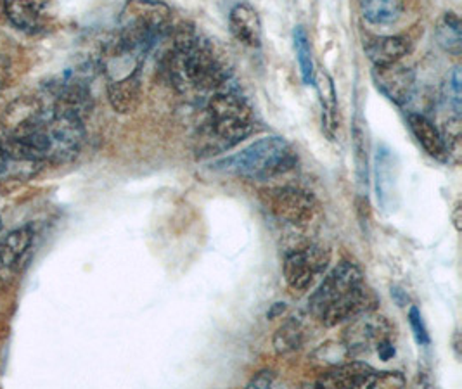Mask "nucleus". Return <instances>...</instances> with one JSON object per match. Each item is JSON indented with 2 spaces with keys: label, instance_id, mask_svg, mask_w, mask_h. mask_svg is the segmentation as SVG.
<instances>
[{
  "label": "nucleus",
  "instance_id": "9d476101",
  "mask_svg": "<svg viewBox=\"0 0 462 389\" xmlns=\"http://www.w3.org/2000/svg\"><path fill=\"white\" fill-rule=\"evenodd\" d=\"M51 107L42 96H23L5 107L0 125L5 139H22L37 132L47 120Z\"/></svg>",
  "mask_w": 462,
  "mask_h": 389
},
{
  "label": "nucleus",
  "instance_id": "4be33fe9",
  "mask_svg": "<svg viewBox=\"0 0 462 389\" xmlns=\"http://www.w3.org/2000/svg\"><path fill=\"white\" fill-rule=\"evenodd\" d=\"M439 45L450 56L459 58L462 54V24L459 16L452 11L445 13L439 20L435 30Z\"/></svg>",
  "mask_w": 462,
  "mask_h": 389
},
{
  "label": "nucleus",
  "instance_id": "0eeeda50",
  "mask_svg": "<svg viewBox=\"0 0 462 389\" xmlns=\"http://www.w3.org/2000/svg\"><path fill=\"white\" fill-rule=\"evenodd\" d=\"M43 135L47 143V162L68 163L79 156L84 145V120L51 109L43 124Z\"/></svg>",
  "mask_w": 462,
  "mask_h": 389
},
{
  "label": "nucleus",
  "instance_id": "72a5a7b5",
  "mask_svg": "<svg viewBox=\"0 0 462 389\" xmlns=\"http://www.w3.org/2000/svg\"><path fill=\"white\" fill-rule=\"evenodd\" d=\"M0 228H2V218H0Z\"/></svg>",
  "mask_w": 462,
  "mask_h": 389
},
{
  "label": "nucleus",
  "instance_id": "7ed1b4c3",
  "mask_svg": "<svg viewBox=\"0 0 462 389\" xmlns=\"http://www.w3.org/2000/svg\"><path fill=\"white\" fill-rule=\"evenodd\" d=\"M254 130L252 107L236 92L217 90L207 106L198 151L211 156L248 139Z\"/></svg>",
  "mask_w": 462,
  "mask_h": 389
},
{
  "label": "nucleus",
  "instance_id": "f03ea898",
  "mask_svg": "<svg viewBox=\"0 0 462 389\" xmlns=\"http://www.w3.org/2000/svg\"><path fill=\"white\" fill-rule=\"evenodd\" d=\"M167 73L182 92H217L229 80V71L210 45L186 30L175 37L170 49Z\"/></svg>",
  "mask_w": 462,
  "mask_h": 389
},
{
  "label": "nucleus",
  "instance_id": "c85d7f7f",
  "mask_svg": "<svg viewBox=\"0 0 462 389\" xmlns=\"http://www.w3.org/2000/svg\"><path fill=\"white\" fill-rule=\"evenodd\" d=\"M273 383H275V374L273 370H262L253 375L252 381L248 383V388H273Z\"/></svg>",
  "mask_w": 462,
  "mask_h": 389
},
{
  "label": "nucleus",
  "instance_id": "b1692460",
  "mask_svg": "<svg viewBox=\"0 0 462 389\" xmlns=\"http://www.w3.org/2000/svg\"><path fill=\"white\" fill-rule=\"evenodd\" d=\"M294 52H296V61L300 68L301 82L305 85H314L316 80V66H314V58H312V45L309 33L303 26H296L293 33Z\"/></svg>",
  "mask_w": 462,
  "mask_h": 389
},
{
  "label": "nucleus",
  "instance_id": "bb28decb",
  "mask_svg": "<svg viewBox=\"0 0 462 389\" xmlns=\"http://www.w3.org/2000/svg\"><path fill=\"white\" fill-rule=\"evenodd\" d=\"M409 324H411L412 334H414L418 345H420V347H428V345L431 343L430 332H428L426 324H424V320H422V315H420V310L416 307H411V311H409Z\"/></svg>",
  "mask_w": 462,
  "mask_h": 389
},
{
  "label": "nucleus",
  "instance_id": "20e7f679",
  "mask_svg": "<svg viewBox=\"0 0 462 389\" xmlns=\"http://www.w3.org/2000/svg\"><path fill=\"white\" fill-rule=\"evenodd\" d=\"M298 164V156L291 144L282 137H265L250 144L243 151L213 164L215 170L246 181H273Z\"/></svg>",
  "mask_w": 462,
  "mask_h": 389
},
{
  "label": "nucleus",
  "instance_id": "412c9836",
  "mask_svg": "<svg viewBox=\"0 0 462 389\" xmlns=\"http://www.w3.org/2000/svg\"><path fill=\"white\" fill-rule=\"evenodd\" d=\"M314 85L317 87L319 97H320V106H322V122L324 128L329 137L335 135L337 126V101L335 83L331 77L326 71H319L316 75Z\"/></svg>",
  "mask_w": 462,
  "mask_h": 389
},
{
  "label": "nucleus",
  "instance_id": "473e14b6",
  "mask_svg": "<svg viewBox=\"0 0 462 389\" xmlns=\"http://www.w3.org/2000/svg\"><path fill=\"white\" fill-rule=\"evenodd\" d=\"M284 310H286L284 303H275L273 310L269 311V319H273V317H277V315H282V311H284Z\"/></svg>",
  "mask_w": 462,
  "mask_h": 389
},
{
  "label": "nucleus",
  "instance_id": "6ab92c4d",
  "mask_svg": "<svg viewBox=\"0 0 462 389\" xmlns=\"http://www.w3.org/2000/svg\"><path fill=\"white\" fill-rule=\"evenodd\" d=\"M360 13L373 26H392L403 16V0H360Z\"/></svg>",
  "mask_w": 462,
  "mask_h": 389
},
{
  "label": "nucleus",
  "instance_id": "6e6552de",
  "mask_svg": "<svg viewBox=\"0 0 462 389\" xmlns=\"http://www.w3.org/2000/svg\"><path fill=\"white\" fill-rule=\"evenodd\" d=\"M331 262V253L326 247L305 246L286 255L282 273L288 287L294 292H303L314 286Z\"/></svg>",
  "mask_w": 462,
  "mask_h": 389
},
{
  "label": "nucleus",
  "instance_id": "5701e85b",
  "mask_svg": "<svg viewBox=\"0 0 462 389\" xmlns=\"http://www.w3.org/2000/svg\"><path fill=\"white\" fill-rule=\"evenodd\" d=\"M305 328L298 317L288 319L273 334V348L279 355H291L303 347Z\"/></svg>",
  "mask_w": 462,
  "mask_h": 389
},
{
  "label": "nucleus",
  "instance_id": "393cba45",
  "mask_svg": "<svg viewBox=\"0 0 462 389\" xmlns=\"http://www.w3.org/2000/svg\"><path fill=\"white\" fill-rule=\"evenodd\" d=\"M41 170V164L32 162H22L13 158L5 144L0 139V179H30Z\"/></svg>",
  "mask_w": 462,
  "mask_h": 389
},
{
  "label": "nucleus",
  "instance_id": "a878e982",
  "mask_svg": "<svg viewBox=\"0 0 462 389\" xmlns=\"http://www.w3.org/2000/svg\"><path fill=\"white\" fill-rule=\"evenodd\" d=\"M462 77L461 68H456L448 79V85H447V101H448V107L454 111L456 116H461L462 109Z\"/></svg>",
  "mask_w": 462,
  "mask_h": 389
},
{
  "label": "nucleus",
  "instance_id": "4468645a",
  "mask_svg": "<svg viewBox=\"0 0 462 389\" xmlns=\"http://www.w3.org/2000/svg\"><path fill=\"white\" fill-rule=\"evenodd\" d=\"M9 21L26 33L41 32L47 20V0H4Z\"/></svg>",
  "mask_w": 462,
  "mask_h": 389
},
{
  "label": "nucleus",
  "instance_id": "f257e3e1",
  "mask_svg": "<svg viewBox=\"0 0 462 389\" xmlns=\"http://www.w3.org/2000/svg\"><path fill=\"white\" fill-rule=\"evenodd\" d=\"M376 307L374 294L364 284L362 272L350 262L337 264L310 296V310L328 328Z\"/></svg>",
  "mask_w": 462,
  "mask_h": 389
},
{
  "label": "nucleus",
  "instance_id": "aec40b11",
  "mask_svg": "<svg viewBox=\"0 0 462 389\" xmlns=\"http://www.w3.org/2000/svg\"><path fill=\"white\" fill-rule=\"evenodd\" d=\"M33 243V228L20 227L9 232L0 243V268H13L22 262L23 256Z\"/></svg>",
  "mask_w": 462,
  "mask_h": 389
},
{
  "label": "nucleus",
  "instance_id": "a211bd4d",
  "mask_svg": "<svg viewBox=\"0 0 462 389\" xmlns=\"http://www.w3.org/2000/svg\"><path fill=\"white\" fill-rule=\"evenodd\" d=\"M376 179H378V199L383 208H390V203L397 192V162L395 154L381 145L376 154Z\"/></svg>",
  "mask_w": 462,
  "mask_h": 389
},
{
  "label": "nucleus",
  "instance_id": "39448f33",
  "mask_svg": "<svg viewBox=\"0 0 462 389\" xmlns=\"http://www.w3.org/2000/svg\"><path fill=\"white\" fill-rule=\"evenodd\" d=\"M171 11L162 0H126L120 14L116 43L134 56L144 60L147 52L169 30Z\"/></svg>",
  "mask_w": 462,
  "mask_h": 389
},
{
  "label": "nucleus",
  "instance_id": "f3484780",
  "mask_svg": "<svg viewBox=\"0 0 462 389\" xmlns=\"http://www.w3.org/2000/svg\"><path fill=\"white\" fill-rule=\"evenodd\" d=\"M411 52V41L403 35L374 37L365 43V54L374 66L400 62Z\"/></svg>",
  "mask_w": 462,
  "mask_h": 389
},
{
  "label": "nucleus",
  "instance_id": "2f4dec72",
  "mask_svg": "<svg viewBox=\"0 0 462 389\" xmlns=\"http://www.w3.org/2000/svg\"><path fill=\"white\" fill-rule=\"evenodd\" d=\"M7 61L0 56V90H2V87H4V83H5V79H7Z\"/></svg>",
  "mask_w": 462,
  "mask_h": 389
},
{
  "label": "nucleus",
  "instance_id": "dca6fc26",
  "mask_svg": "<svg viewBox=\"0 0 462 389\" xmlns=\"http://www.w3.org/2000/svg\"><path fill=\"white\" fill-rule=\"evenodd\" d=\"M143 68L132 71L124 79L109 80L107 83V97L113 109L120 115H128L135 111L141 101V83H143Z\"/></svg>",
  "mask_w": 462,
  "mask_h": 389
},
{
  "label": "nucleus",
  "instance_id": "1a4fd4ad",
  "mask_svg": "<svg viewBox=\"0 0 462 389\" xmlns=\"http://www.w3.org/2000/svg\"><path fill=\"white\" fill-rule=\"evenodd\" d=\"M345 330V349L348 357H362L371 351H378L381 345L392 341L393 328L383 317L371 311H364Z\"/></svg>",
  "mask_w": 462,
  "mask_h": 389
},
{
  "label": "nucleus",
  "instance_id": "2eb2a0df",
  "mask_svg": "<svg viewBox=\"0 0 462 389\" xmlns=\"http://www.w3.org/2000/svg\"><path fill=\"white\" fill-rule=\"evenodd\" d=\"M407 124H409L412 135L416 137V141L431 158H435L439 162L448 160L450 151H448L447 141L431 120H428L424 115H420V113H411L407 116Z\"/></svg>",
  "mask_w": 462,
  "mask_h": 389
},
{
  "label": "nucleus",
  "instance_id": "cd10ccee",
  "mask_svg": "<svg viewBox=\"0 0 462 389\" xmlns=\"http://www.w3.org/2000/svg\"><path fill=\"white\" fill-rule=\"evenodd\" d=\"M403 384L405 381L399 372H378L374 388H400Z\"/></svg>",
  "mask_w": 462,
  "mask_h": 389
},
{
  "label": "nucleus",
  "instance_id": "f8f14e48",
  "mask_svg": "<svg viewBox=\"0 0 462 389\" xmlns=\"http://www.w3.org/2000/svg\"><path fill=\"white\" fill-rule=\"evenodd\" d=\"M378 377V370L364 362L337 364L333 369L328 370L317 381L320 388H374Z\"/></svg>",
  "mask_w": 462,
  "mask_h": 389
},
{
  "label": "nucleus",
  "instance_id": "423d86ee",
  "mask_svg": "<svg viewBox=\"0 0 462 389\" xmlns=\"http://www.w3.org/2000/svg\"><path fill=\"white\" fill-rule=\"evenodd\" d=\"M258 198L277 220L294 227L309 226L316 218L319 209L312 192L293 185L262 189Z\"/></svg>",
  "mask_w": 462,
  "mask_h": 389
},
{
  "label": "nucleus",
  "instance_id": "7c9ffc66",
  "mask_svg": "<svg viewBox=\"0 0 462 389\" xmlns=\"http://www.w3.org/2000/svg\"><path fill=\"white\" fill-rule=\"evenodd\" d=\"M461 203H457V205H456V209H454V215H452V220H454V227H456V230H457V232H461Z\"/></svg>",
  "mask_w": 462,
  "mask_h": 389
},
{
  "label": "nucleus",
  "instance_id": "c756f323",
  "mask_svg": "<svg viewBox=\"0 0 462 389\" xmlns=\"http://www.w3.org/2000/svg\"><path fill=\"white\" fill-rule=\"evenodd\" d=\"M392 296H393V300H395V303L399 305V307H407V303H409V296H407V292L403 291V289H400V287H392Z\"/></svg>",
  "mask_w": 462,
  "mask_h": 389
},
{
  "label": "nucleus",
  "instance_id": "ddd939ff",
  "mask_svg": "<svg viewBox=\"0 0 462 389\" xmlns=\"http://www.w3.org/2000/svg\"><path fill=\"white\" fill-rule=\"evenodd\" d=\"M229 26L234 39L250 47L258 49L262 45V21L250 4L239 2L231 9Z\"/></svg>",
  "mask_w": 462,
  "mask_h": 389
},
{
  "label": "nucleus",
  "instance_id": "9b49d317",
  "mask_svg": "<svg viewBox=\"0 0 462 389\" xmlns=\"http://www.w3.org/2000/svg\"><path fill=\"white\" fill-rule=\"evenodd\" d=\"M373 80L384 97H388L397 106H403L412 97L416 77L411 68H405L400 62H395L388 66H374Z\"/></svg>",
  "mask_w": 462,
  "mask_h": 389
}]
</instances>
